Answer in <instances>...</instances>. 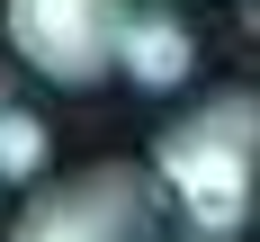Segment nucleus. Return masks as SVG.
Returning a JSON list of instances; mask_svg holds the SVG:
<instances>
[{
  "label": "nucleus",
  "instance_id": "1",
  "mask_svg": "<svg viewBox=\"0 0 260 242\" xmlns=\"http://www.w3.org/2000/svg\"><path fill=\"white\" fill-rule=\"evenodd\" d=\"M153 188H171L198 242H234L260 206V99L224 90L198 117H180L153 144Z\"/></svg>",
  "mask_w": 260,
  "mask_h": 242
},
{
  "label": "nucleus",
  "instance_id": "2",
  "mask_svg": "<svg viewBox=\"0 0 260 242\" xmlns=\"http://www.w3.org/2000/svg\"><path fill=\"white\" fill-rule=\"evenodd\" d=\"M9 242H153V180L135 161H90L72 180L36 188Z\"/></svg>",
  "mask_w": 260,
  "mask_h": 242
},
{
  "label": "nucleus",
  "instance_id": "3",
  "mask_svg": "<svg viewBox=\"0 0 260 242\" xmlns=\"http://www.w3.org/2000/svg\"><path fill=\"white\" fill-rule=\"evenodd\" d=\"M117 36H126V0H9L18 63L63 90H90L117 72Z\"/></svg>",
  "mask_w": 260,
  "mask_h": 242
},
{
  "label": "nucleus",
  "instance_id": "4",
  "mask_svg": "<svg viewBox=\"0 0 260 242\" xmlns=\"http://www.w3.org/2000/svg\"><path fill=\"white\" fill-rule=\"evenodd\" d=\"M188 63H198V36H188L171 9H126V36H117V72L135 90H180Z\"/></svg>",
  "mask_w": 260,
  "mask_h": 242
},
{
  "label": "nucleus",
  "instance_id": "5",
  "mask_svg": "<svg viewBox=\"0 0 260 242\" xmlns=\"http://www.w3.org/2000/svg\"><path fill=\"white\" fill-rule=\"evenodd\" d=\"M45 170V117L0 108V180H36Z\"/></svg>",
  "mask_w": 260,
  "mask_h": 242
}]
</instances>
